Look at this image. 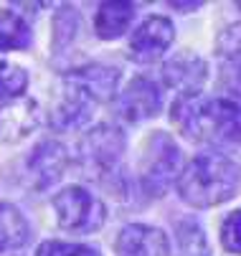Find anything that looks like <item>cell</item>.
<instances>
[{"mask_svg": "<svg viewBox=\"0 0 241 256\" xmlns=\"http://www.w3.org/2000/svg\"><path fill=\"white\" fill-rule=\"evenodd\" d=\"M54 213L58 228L68 234H92L107 221V208L96 196L82 186H66L54 198Z\"/></svg>", "mask_w": 241, "mask_h": 256, "instance_id": "277c9868", "label": "cell"}, {"mask_svg": "<svg viewBox=\"0 0 241 256\" xmlns=\"http://www.w3.org/2000/svg\"><path fill=\"white\" fill-rule=\"evenodd\" d=\"M241 188V168L226 155H196L178 178V196L190 208H214L231 200Z\"/></svg>", "mask_w": 241, "mask_h": 256, "instance_id": "7a4b0ae2", "label": "cell"}, {"mask_svg": "<svg viewBox=\"0 0 241 256\" xmlns=\"http://www.w3.org/2000/svg\"><path fill=\"white\" fill-rule=\"evenodd\" d=\"M216 51L236 74H241V23H231L221 30L216 41Z\"/></svg>", "mask_w": 241, "mask_h": 256, "instance_id": "ac0fdd59", "label": "cell"}, {"mask_svg": "<svg viewBox=\"0 0 241 256\" xmlns=\"http://www.w3.org/2000/svg\"><path fill=\"white\" fill-rule=\"evenodd\" d=\"M137 170H140V186L150 196H162L170 182L183 172V152L168 132H152L142 144Z\"/></svg>", "mask_w": 241, "mask_h": 256, "instance_id": "3957f363", "label": "cell"}, {"mask_svg": "<svg viewBox=\"0 0 241 256\" xmlns=\"http://www.w3.org/2000/svg\"><path fill=\"white\" fill-rule=\"evenodd\" d=\"M92 109H94V102L89 96H84L74 86L64 84V94H61L58 104L54 106L51 124L56 130H76L92 120Z\"/></svg>", "mask_w": 241, "mask_h": 256, "instance_id": "4fadbf2b", "label": "cell"}, {"mask_svg": "<svg viewBox=\"0 0 241 256\" xmlns=\"http://www.w3.org/2000/svg\"><path fill=\"white\" fill-rule=\"evenodd\" d=\"M203 3H170V8H176V10H198Z\"/></svg>", "mask_w": 241, "mask_h": 256, "instance_id": "603a6c76", "label": "cell"}, {"mask_svg": "<svg viewBox=\"0 0 241 256\" xmlns=\"http://www.w3.org/2000/svg\"><path fill=\"white\" fill-rule=\"evenodd\" d=\"M30 46V28L28 23L13 13V10H0V51H16Z\"/></svg>", "mask_w": 241, "mask_h": 256, "instance_id": "2e32d148", "label": "cell"}, {"mask_svg": "<svg viewBox=\"0 0 241 256\" xmlns=\"http://www.w3.org/2000/svg\"><path fill=\"white\" fill-rule=\"evenodd\" d=\"M176 38V28L165 16H150L134 28L130 38V56L132 61L150 64L160 58Z\"/></svg>", "mask_w": 241, "mask_h": 256, "instance_id": "8992f818", "label": "cell"}, {"mask_svg": "<svg viewBox=\"0 0 241 256\" xmlns=\"http://www.w3.org/2000/svg\"><path fill=\"white\" fill-rule=\"evenodd\" d=\"M170 120L180 134L198 144H241V94L178 96Z\"/></svg>", "mask_w": 241, "mask_h": 256, "instance_id": "6da1fadb", "label": "cell"}, {"mask_svg": "<svg viewBox=\"0 0 241 256\" xmlns=\"http://www.w3.org/2000/svg\"><path fill=\"white\" fill-rule=\"evenodd\" d=\"M64 84L79 89L94 104H104L117 94L120 71L112 68V66H104V64H86L76 71H68L64 76Z\"/></svg>", "mask_w": 241, "mask_h": 256, "instance_id": "9c48e42d", "label": "cell"}, {"mask_svg": "<svg viewBox=\"0 0 241 256\" xmlns=\"http://www.w3.org/2000/svg\"><path fill=\"white\" fill-rule=\"evenodd\" d=\"M66 168H68V152L56 140H44L41 144H36V150L28 160V170L38 188H51L58 178H64Z\"/></svg>", "mask_w": 241, "mask_h": 256, "instance_id": "7c38bea8", "label": "cell"}, {"mask_svg": "<svg viewBox=\"0 0 241 256\" xmlns=\"http://www.w3.org/2000/svg\"><path fill=\"white\" fill-rule=\"evenodd\" d=\"M176 246H178V256H211L206 234L193 218L176 224Z\"/></svg>", "mask_w": 241, "mask_h": 256, "instance_id": "e0dca14e", "label": "cell"}, {"mask_svg": "<svg viewBox=\"0 0 241 256\" xmlns=\"http://www.w3.org/2000/svg\"><path fill=\"white\" fill-rule=\"evenodd\" d=\"M208 79V64L193 51H180L178 56L168 58L162 66V82L165 86L180 92V96H193Z\"/></svg>", "mask_w": 241, "mask_h": 256, "instance_id": "ba28073f", "label": "cell"}, {"mask_svg": "<svg viewBox=\"0 0 241 256\" xmlns=\"http://www.w3.org/2000/svg\"><path fill=\"white\" fill-rule=\"evenodd\" d=\"M38 127V104L18 96V99H0V140L16 142L23 140Z\"/></svg>", "mask_w": 241, "mask_h": 256, "instance_id": "8fae6325", "label": "cell"}, {"mask_svg": "<svg viewBox=\"0 0 241 256\" xmlns=\"http://www.w3.org/2000/svg\"><path fill=\"white\" fill-rule=\"evenodd\" d=\"M236 6H238V10H241V3H236Z\"/></svg>", "mask_w": 241, "mask_h": 256, "instance_id": "cb8c5ba5", "label": "cell"}, {"mask_svg": "<svg viewBox=\"0 0 241 256\" xmlns=\"http://www.w3.org/2000/svg\"><path fill=\"white\" fill-rule=\"evenodd\" d=\"M162 106V94L160 86L148 79V76H134L120 94L117 102V112L124 122H145L152 120Z\"/></svg>", "mask_w": 241, "mask_h": 256, "instance_id": "52a82bcc", "label": "cell"}, {"mask_svg": "<svg viewBox=\"0 0 241 256\" xmlns=\"http://www.w3.org/2000/svg\"><path fill=\"white\" fill-rule=\"evenodd\" d=\"M76 28H79L76 13H74L72 8H64V10L56 16V20H54V30H56V36H54V46H66L68 41L74 38Z\"/></svg>", "mask_w": 241, "mask_h": 256, "instance_id": "7402d4cb", "label": "cell"}, {"mask_svg": "<svg viewBox=\"0 0 241 256\" xmlns=\"http://www.w3.org/2000/svg\"><path fill=\"white\" fill-rule=\"evenodd\" d=\"M36 256H99L96 248L86 244H66V241H46L38 246Z\"/></svg>", "mask_w": 241, "mask_h": 256, "instance_id": "ffe728a7", "label": "cell"}, {"mask_svg": "<svg viewBox=\"0 0 241 256\" xmlns=\"http://www.w3.org/2000/svg\"><path fill=\"white\" fill-rule=\"evenodd\" d=\"M132 18H134V6L130 3H102L94 16V30L99 38L112 41L127 33Z\"/></svg>", "mask_w": 241, "mask_h": 256, "instance_id": "5bb4252c", "label": "cell"}, {"mask_svg": "<svg viewBox=\"0 0 241 256\" xmlns=\"http://www.w3.org/2000/svg\"><path fill=\"white\" fill-rule=\"evenodd\" d=\"M221 244L228 254H241V210H234L221 224Z\"/></svg>", "mask_w": 241, "mask_h": 256, "instance_id": "44dd1931", "label": "cell"}, {"mask_svg": "<svg viewBox=\"0 0 241 256\" xmlns=\"http://www.w3.org/2000/svg\"><path fill=\"white\" fill-rule=\"evenodd\" d=\"M28 238H30V228L26 216L10 203H0V254L23 248Z\"/></svg>", "mask_w": 241, "mask_h": 256, "instance_id": "9a60e30c", "label": "cell"}, {"mask_svg": "<svg viewBox=\"0 0 241 256\" xmlns=\"http://www.w3.org/2000/svg\"><path fill=\"white\" fill-rule=\"evenodd\" d=\"M114 251L117 256H170V241L155 226L130 224L120 231Z\"/></svg>", "mask_w": 241, "mask_h": 256, "instance_id": "30bf717a", "label": "cell"}, {"mask_svg": "<svg viewBox=\"0 0 241 256\" xmlns=\"http://www.w3.org/2000/svg\"><path fill=\"white\" fill-rule=\"evenodd\" d=\"M124 152V134L112 124H99L79 140V165L89 178H102L117 168Z\"/></svg>", "mask_w": 241, "mask_h": 256, "instance_id": "5b68a950", "label": "cell"}, {"mask_svg": "<svg viewBox=\"0 0 241 256\" xmlns=\"http://www.w3.org/2000/svg\"><path fill=\"white\" fill-rule=\"evenodd\" d=\"M28 89V74L26 68L10 64V61H0V99H18Z\"/></svg>", "mask_w": 241, "mask_h": 256, "instance_id": "d6986e66", "label": "cell"}]
</instances>
